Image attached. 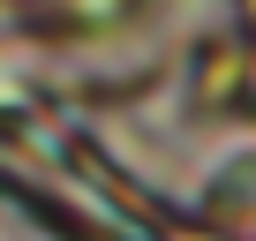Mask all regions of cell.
Wrapping results in <instances>:
<instances>
[{
  "mask_svg": "<svg viewBox=\"0 0 256 241\" xmlns=\"http://www.w3.org/2000/svg\"><path fill=\"white\" fill-rule=\"evenodd\" d=\"M144 16H151V0H46V23L76 30V38H106V30L144 23Z\"/></svg>",
  "mask_w": 256,
  "mask_h": 241,
  "instance_id": "6da1fadb",
  "label": "cell"
}]
</instances>
